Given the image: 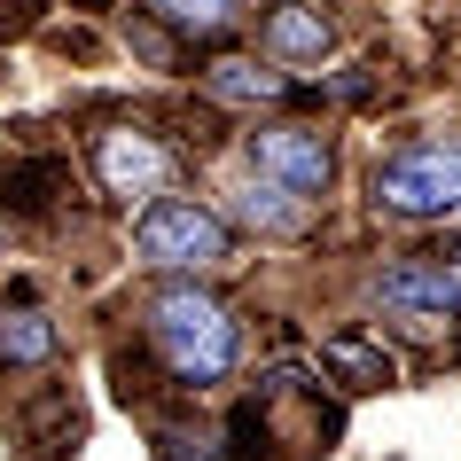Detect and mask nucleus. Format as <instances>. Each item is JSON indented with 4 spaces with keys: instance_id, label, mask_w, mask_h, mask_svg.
<instances>
[{
    "instance_id": "nucleus-1",
    "label": "nucleus",
    "mask_w": 461,
    "mask_h": 461,
    "mask_svg": "<svg viewBox=\"0 0 461 461\" xmlns=\"http://www.w3.org/2000/svg\"><path fill=\"white\" fill-rule=\"evenodd\" d=\"M149 344L165 352V367L180 384H227L235 360H243V337H235V321L219 297H203L195 282H172V290L149 297Z\"/></svg>"
},
{
    "instance_id": "nucleus-2",
    "label": "nucleus",
    "mask_w": 461,
    "mask_h": 461,
    "mask_svg": "<svg viewBox=\"0 0 461 461\" xmlns=\"http://www.w3.org/2000/svg\"><path fill=\"white\" fill-rule=\"evenodd\" d=\"M133 243H141V258L157 274H203V267L235 258V227L195 195H157L141 212V227H133Z\"/></svg>"
},
{
    "instance_id": "nucleus-3",
    "label": "nucleus",
    "mask_w": 461,
    "mask_h": 461,
    "mask_svg": "<svg viewBox=\"0 0 461 461\" xmlns=\"http://www.w3.org/2000/svg\"><path fill=\"white\" fill-rule=\"evenodd\" d=\"M367 195H375V212H391V219H446V212H461V141L391 149L384 165H375V180H367Z\"/></svg>"
},
{
    "instance_id": "nucleus-4",
    "label": "nucleus",
    "mask_w": 461,
    "mask_h": 461,
    "mask_svg": "<svg viewBox=\"0 0 461 461\" xmlns=\"http://www.w3.org/2000/svg\"><path fill=\"white\" fill-rule=\"evenodd\" d=\"M250 165H258V180H274V188H290V195H321L329 172H337V157H329V141H321L313 125H258L250 133Z\"/></svg>"
},
{
    "instance_id": "nucleus-5",
    "label": "nucleus",
    "mask_w": 461,
    "mask_h": 461,
    "mask_svg": "<svg viewBox=\"0 0 461 461\" xmlns=\"http://www.w3.org/2000/svg\"><path fill=\"white\" fill-rule=\"evenodd\" d=\"M95 165H102V188L110 195H165V180H172V157L157 149V133H133V125H110L95 141Z\"/></svg>"
},
{
    "instance_id": "nucleus-6",
    "label": "nucleus",
    "mask_w": 461,
    "mask_h": 461,
    "mask_svg": "<svg viewBox=\"0 0 461 461\" xmlns=\"http://www.w3.org/2000/svg\"><path fill=\"white\" fill-rule=\"evenodd\" d=\"M375 297L407 321H438L461 313V267H384L375 274Z\"/></svg>"
},
{
    "instance_id": "nucleus-7",
    "label": "nucleus",
    "mask_w": 461,
    "mask_h": 461,
    "mask_svg": "<svg viewBox=\"0 0 461 461\" xmlns=\"http://www.w3.org/2000/svg\"><path fill=\"white\" fill-rule=\"evenodd\" d=\"M258 40H267L274 63H321L337 32H329V16H321V8H305V0H274V8H267V32H258Z\"/></svg>"
},
{
    "instance_id": "nucleus-8",
    "label": "nucleus",
    "mask_w": 461,
    "mask_h": 461,
    "mask_svg": "<svg viewBox=\"0 0 461 461\" xmlns=\"http://www.w3.org/2000/svg\"><path fill=\"white\" fill-rule=\"evenodd\" d=\"M235 212H243L258 235H297V227H305V195L274 188V180H250V188H235Z\"/></svg>"
},
{
    "instance_id": "nucleus-9",
    "label": "nucleus",
    "mask_w": 461,
    "mask_h": 461,
    "mask_svg": "<svg viewBox=\"0 0 461 461\" xmlns=\"http://www.w3.org/2000/svg\"><path fill=\"white\" fill-rule=\"evenodd\" d=\"M203 86H212L219 102H282V95H290V78H282V71H258L250 55L212 63V71H203Z\"/></svg>"
},
{
    "instance_id": "nucleus-10",
    "label": "nucleus",
    "mask_w": 461,
    "mask_h": 461,
    "mask_svg": "<svg viewBox=\"0 0 461 461\" xmlns=\"http://www.w3.org/2000/svg\"><path fill=\"white\" fill-rule=\"evenodd\" d=\"M321 360L337 367L352 391H384L391 375H399V367H391V352H375V344H360V337H329V344H321Z\"/></svg>"
},
{
    "instance_id": "nucleus-11",
    "label": "nucleus",
    "mask_w": 461,
    "mask_h": 461,
    "mask_svg": "<svg viewBox=\"0 0 461 461\" xmlns=\"http://www.w3.org/2000/svg\"><path fill=\"white\" fill-rule=\"evenodd\" d=\"M0 360H8V367L55 360V321L48 313H8V321H0Z\"/></svg>"
},
{
    "instance_id": "nucleus-12",
    "label": "nucleus",
    "mask_w": 461,
    "mask_h": 461,
    "mask_svg": "<svg viewBox=\"0 0 461 461\" xmlns=\"http://www.w3.org/2000/svg\"><path fill=\"white\" fill-rule=\"evenodd\" d=\"M165 24H180V32H227L235 16H243V0H149Z\"/></svg>"
}]
</instances>
